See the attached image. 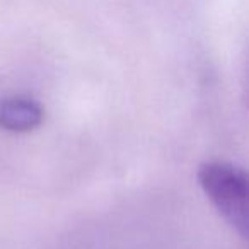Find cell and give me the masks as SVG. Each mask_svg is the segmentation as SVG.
I'll list each match as a JSON object with an SVG mask.
<instances>
[{
    "label": "cell",
    "mask_w": 249,
    "mask_h": 249,
    "mask_svg": "<svg viewBox=\"0 0 249 249\" xmlns=\"http://www.w3.org/2000/svg\"><path fill=\"white\" fill-rule=\"evenodd\" d=\"M198 183L225 222L249 242V171L225 160H208L198 169Z\"/></svg>",
    "instance_id": "obj_1"
},
{
    "label": "cell",
    "mask_w": 249,
    "mask_h": 249,
    "mask_svg": "<svg viewBox=\"0 0 249 249\" xmlns=\"http://www.w3.org/2000/svg\"><path fill=\"white\" fill-rule=\"evenodd\" d=\"M41 104L28 96H9L0 99V128L14 133H26L43 123Z\"/></svg>",
    "instance_id": "obj_2"
}]
</instances>
